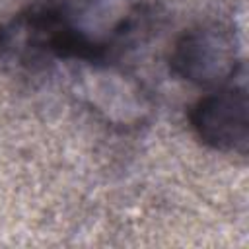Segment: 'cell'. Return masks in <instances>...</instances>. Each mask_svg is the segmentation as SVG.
I'll return each instance as SVG.
<instances>
[{"instance_id":"cell-3","label":"cell","mask_w":249,"mask_h":249,"mask_svg":"<svg viewBox=\"0 0 249 249\" xmlns=\"http://www.w3.org/2000/svg\"><path fill=\"white\" fill-rule=\"evenodd\" d=\"M88 93L91 97V103L105 111L109 115V119H121V121H128L130 113L142 107V101H138L134 95L138 93L136 89H132L124 80H121V76L115 74H95L91 84L88 86ZM142 111V109H140Z\"/></svg>"},{"instance_id":"cell-2","label":"cell","mask_w":249,"mask_h":249,"mask_svg":"<svg viewBox=\"0 0 249 249\" xmlns=\"http://www.w3.org/2000/svg\"><path fill=\"white\" fill-rule=\"evenodd\" d=\"M196 136L222 152H247L249 142V103L245 88H226L196 101L191 115Z\"/></svg>"},{"instance_id":"cell-1","label":"cell","mask_w":249,"mask_h":249,"mask_svg":"<svg viewBox=\"0 0 249 249\" xmlns=\"http://www.w3.org/2000/svg\"><path fill=\"white\" fill-rule=\"evenodd\" d=\"M237 64L235 39L216 25L185 31L169 56V66L177 76L206 88L230 82Z\"/></svg>"}]
</instances>
